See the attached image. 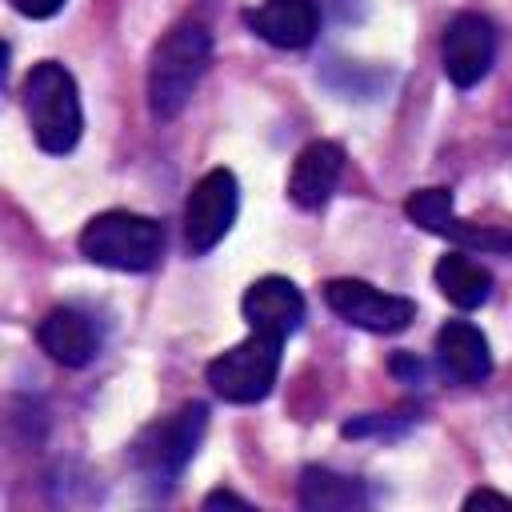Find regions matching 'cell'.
<instances>
[{
    "mask_svg": "<svg viewBox=\"0 0 512 512\" xmlns=\"http://www.w3.org/2000/svg\"><path fill=\"white\" fill-rule=\"evenodd\" d=\"M212 64V32L196 20H184L164 32V40L152 48L148 60V108L156 120L180 116V108L192 100L196 84L204 80Z\"/></svg>",
    "mask_w": 512,
    "mask_h": 512,
    "instance_id": "obj_1",
    "label": "cell"
},
{
    "mask_svg": "<svg viewBox=\"0 0 512 512\" xmlns=\"http://www.w3.org/2000/svg\"><path fill=\"white\" fill-rule=\"evenodd\" d=\"M24 112H28L32 136L44 152L64 156L76 148L80 128H84V112H80L76 80L64 64H56V60L32 64V72L24 80Z\"/></svg>",
    "mask_w": 512,
    "mask_h": 512,
    "instance_id": "obj_2",
    "label": "cell"
},
{
    "mask_svg": "<svg viewBox=\"0 0 512 512\" xmlns=\"http://www.w3.org/2000/svg\"><path fill=\"white\" fill-rule=\"evenodd\" d=\"M80 252L100 268L148 272L164 256V224L128 208H108L84 224Z\"/></svg>",
    "mask_w": 512,
    "mask_h": 512,
    "instance_id": "obj_3",
    "label": "cell"
},
{
    "mask_svg": "<svg viewBox=\"0 0 512 512\" xmlns=\"http://www.w3.org/2000/svg\"><path fill=\"white\" fill-rule=\"evenodd\" d=\"M204 428H208V408H204L200 400H192V404H184L180 412H172V416L148 424V428L136 436V444H132V464L140 468V476H144L148 484H172V480L184 472V464L196 456Z\"/></svg>",
    "mask_w": 512,
    "mask_h": 512,
    "instance_id": "obj_4",
    "label": "cell"
},
{
    "mask_svg": "<svg viewBox=\"0 0 512 512\" xmlns=\"http://www.w3.org/2000/svg\"><path fill=\"white\" fill-rule=\"evenodd\" d=\"M280 336L268 332H252L248 340L232 344L228 352H220L216 360H208L204 376L212 384V392L228 404H256L272 392L276 376H280Z\"/></svg>",
    "mask_w": 512,
    "mask_h": 512,
    "instance_id": "obj_5",
    "label": "cell"
},
{
    "mask_svg": "<svg viewBox=\"0 0 512 512\" xmlns=\"http://www.w3.org/2000/svg\"><path fill=\"white\" fill-rule=\"evenodd\" d=\"M236 208H240L236 176L228 168L204 172L192 184L188 204H184V244H188V252L192 256L212 252L228 236V228L236 224Z\"/></svg>",
    "mask_w": 512,
    "mask_h": 512,
    "instance_id": "obj_6",
    "label": "cell"
},
{
    "mask_svg": "<svg viewBox=\"0 0 512 512\" xmlns=\"http://www.w3.org/2000/svg\"><path fill=\"white\" fill-rule=\"evenodd\" d=\"M324 300L344 324L364 328V332H380V336L404 332L416 320V300L396 296V292H380L368 280H352V276L328 280L324 284Z\"/></svg>",
    "mask_w": 512,
    "mask_h": 512,
    "instance_id": "obj_7",
    "label": "cell"
},
{
    "mask_svg": "<svg viewBox=\"0 0 512 512\" xmlns=\"http://www.w3.org/2000/svg\"><path fill=\"white\" fill-rule=\"evenodd\" d=\"M496 60V28L480 12H456L440 36V64L456 88H472Z\"/></svg>",
    "mask_w": 512,
    "mask_h": 512,
    "instance_id": "obj_8",
    "label": "cell"
},
{
    "mask_svg": "<svg viewBox=\"0 0 512 512\" xmlns=\"http://www.w3.org/2000/svg\"><path fill=\"white\" fill-rule=\"evenodd\" d=\"M240 312H244L252 332H268V336L288 340L304 324L308 304H304V292L288 276H260V280L248 284V292L240 300Z\"/></svg>",
    "mask_w": 512,
    "mask_h": 512,
    "instance_id": "obj_9",
    "label": "cell"
},
{
    "mask_svg": "<svg viewBox=\"0 0 512 512\" xmlns=\"http://www.w3.org/2000/svg\"><path fill=\"white\" fill-rule=\"evenodd\" d=\"M344 172V148L336 140H312L296 160H292V176H288V196L296 208L316 212L332 200L336 184Z\"/></svg>",
    "mask_w": 512,
    "mask_h": 512,
    "instance_id": "obj_10",
    "label": "cell"
},
{
    "mask_svg": "<svg viewBox=\"0 0 512 512\" xmlns=\"http://www.w3.org/2000/svg\"><path fill=\"white\" fill-rule=\"evenodd\" d=\"M36 340H40V348H44L56 364H64V368H84V364H92L96 352H100V332H96L92 316H84L80 308H52V312L40 320Z\"/></svg>",
    "mask_w": 512,
    "mask_h": 512,
    "instance_id": "obj_11",
    "label": "cell"
},
{
    "mask_svg": "<svg viewBox=\"0 0 512 512\" xmlns=\"http://www.w3.org/2000/svg\"><path fill=\"white\" fill-rule=\"evenodd\" d=\"M436 364L456 384H480L492 372L488 336L468 320H448L436 332Z\"/></svg>",
    "mask_w": 512,
    "mask_h": 512,
    "instance_id": "obj_12",
    "label": "cell"
},
{
    "mask_svg": "<svg viewBox=\"0 0 512 512\" xmlns=\"http://www.w3.org/2000/svg\"><path fill=\"white\" fill-rule=\"evenodd\" d=\"M248 24L272 48H304L320 28V8L316 0H260L248 12Z\"/></svg>",
    "mask_w": 512,
    "mask_h": 512,
    "instance_id": "obj_13",
    "label": "cell"
},
{
    "mask_svg": "<svg viewBox=\"0 0 512 512\" xmlns=\"http://www.w3.org/2000/svg\"><path fill=\"white\" fill-rule=\"evenodd\" d=\"M432 280L444 292V300L456 304V308H464V312L468 308H480L492 296V272L484 264H476L472 256H464V252L440 256L436 268H432Z\"/></svg>",
    "mask_w": 512,
    "mask_h": 512,
    "instance_id": "obj_14",
    "label": "cell"
},
{
    "mask_svg": "<svg viewBox=\"0 0 512 512\" xmlns=\"http://www.w3.org/2000/svg\"><path fill=\"white\" fill-rule=\"evenodd\" d=\"M368 492L360 480L340 476L332 468H304L300 472V508L308 512H348V508H364Z\"/></svg>",
    "mask_w": 512,
    "mask_h": 512,
    "instance_id": "obj_15",
    "label": "cell"
},
{
    "mask_svg": "<svg viewBox=\"0 0 512 512\" xmlns=\"http://www.w3.org/2000/svg\"><path fill=\"white\" fill-rule=\"evenodd\" d=\"M404 212H408L412 224H420V228L432 232V236H448V228H452V220H456V212H452V192H448V188H420V192H412V196L404 200Z\"/></svg>",
    "mask_w": 512,
    "mask_h": 512,
    "instance_id": "obj_16",
    "label": "cell"
},
{
    "mask_svg": "<svg viewBox=\"0 0 512 512\" xmlns=\"http://www.w3.org/2000/svg\"><path fill=\"white\" fill-rule=\"evenodd\" d=\"M12 8L20 16H28V20H48V16H56L64 8V0H12Z\"/></svg>",
    "mask_w": 512,
    "mask_h": 512,
    "instance_id": "obj_17",
    "label": "cell"
},
{
    "mask_svg": "<svg viewBox=\"0 0 512 512\" xmlns=\"http://www.w3.org/2000/svg\"><path fill=\"white\" fill-rule=\"evenodd\" d=\"M464 508L472 512V508H500V512H512V496H500V492H492V488H476L468 500H464Z\"/></svg>",
    "mask_w": 512,
    "mask_h": 512,
    "instance_id": "obj_18",
    "label": "cell"
},
{
    "mask_svg": "<svg viewBox=\"0 0 512 512\" xmlns=\"http://www.w3.org/2000/svg\"><path fill=\"white\" fill-rule=\"evenodd\" d=\"M220 504H244V508H248V500H244V496H236V492H224V488L204 496V508H220Z\"/></svg>",
    "mask_w": 512,
    "mask_h": 512,
    "instance_id": "obj_19",
    "label": "cell"
}]
</instances>
